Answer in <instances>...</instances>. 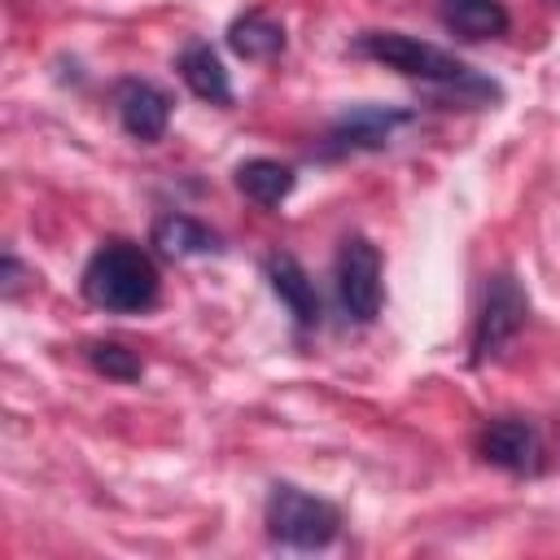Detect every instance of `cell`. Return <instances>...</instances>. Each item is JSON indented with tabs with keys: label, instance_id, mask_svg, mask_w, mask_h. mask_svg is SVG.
<instances>
[{
	"label": "cell",
	"instance_id": "cell-1",
	"mask_svg": "<svg viewBox=\"0 0 560 560\" xmlns=\"http://www.w3.org/2000/svg\"><path fill=\"white\" fill-rule=\"evenodd\" d=\"M350 48H354V57H368V61H381V66L407 74V79L433 83L438 92H451L464 105L499 101L494 79L477 74L472 66H464L459 57H451L446 48H438L429 39H416V35H402V31H363Z\"/></svg>",
	"mask_w": 560,
	"mask_h": 560
},
{
	"label": "cell",
	"instance_id": "cell-2",
	"mask_svg": "<svg viewBox=\"0 0 560 560\" xmlns=\"http://www.w3.org/2000/svg\"><path fill=\"white\" fill-rule=\"evenodd\" d=\"M158 267L131 241H105L83 267V298L109 315H140L158 302Z\"/></svg>",
	"mask_w": 560,
	"mask_h": 560
},
{
	"label": "cell",
	"instance_id": "cell-3",
	"mask_svg": "<svg viewBox=\"0 0 560 560\" xmlns=\"http://www.w3.org/2000/svg\"><path fill=\"white\" fill-rule=\"evenodd\" d=\"M262 521H267L271 542L293 547V551H319L341 534V512L328 499H319L311 490H298L289 481L271 486Z\"/></svg>",
	"mask_w": 560,
	"mask_h": 560
},
{
	"label": "cell",
	"instance_id": "cell-4",
	"mask_svg": "<svg viewBox=\"0 0 560 560\" xmlns=\"http://www.w3.org/2000/svg\"><path fill=\"white\" fill-rule=\"evenodd\" d=\"M525 315H529V298L516 284V276H508V271L490 276L477 324H472V363L499 359L516 341V332L525 328Z\"/></svg>",
	"mask_w": 560,
	"mask_h": 560
},
{
	"label": "cell",
	"instance_id": "cell-5",
	"mask_svg": "<svg viewBox=\"0 0 560 560\" xmlns=\"http://www.w3.org/2000/svg\"><path fill=\"white\" fill-rule=\"evenodd\" d=\"M332 276H337V302H341V311L354 324H372L376 311H381V298H385L376 245L368 236H346L341 249H337Z\"/></svg>",
	"mask_w": 560,
	"mask_h": 560
},
{
	"label": "cell",
	"instance_id": "cell-6",
	"mask_svg": "<svg viewBox=\"0 0 560 560\" xmlns=\"http://www.w3.org/2000/svg\"><path fill=\"white\" fill-rule=\"evenodd\" d=\"M411 122V109H394V105H354L346 109L328 136H324V158H341V153H363V149H381L394 140L398 127Z\"/></svg>",
	"mask_w": 560,
	"mask_h": 560
},
{
	"label": "cell",
	"instance_id": "cell-7",
	"mask_svg": "<svg viewBox=\"0 0 560 560\" xmlns=\"http://www.w3.org/2000/svg\"><path fill=\"white\" fill-rule=\"evenodd\" d=\"M477 455L503 472H516V477H529L542 468V442H538V429L525 424V420H490L477 438Z\"/></svg>",
	"mask_w": 560,
	"mask_h": 560
},
{
	"label": "cell",
	"instance_id": "cell-8",
	"mask_svg": "<svg viewBox=\"0 0 560 560\" xmlns=\"http://www.w3.org/2000/svg\"><path fill=\"white\" fill-rule=\"evenodd\" d=\"M114 109H118V122L127 136H136L140 144H153L166 136V122H171V96L149 83V79H122L114 88Z\"/></svg>",
	"mask_w": 560,
	"mask_h": 560
},
{
	"label": "cell",
	"instance_id": "cell-9",
	"mask_svg": "<svg viewBox=\"0 0 560 560\" xmlns=\"http://www.w3.org/2000/svg\"><path fill=\"white\" fill-rule=\"evenodd\" d=\"M267 284H271V293L284 302V311L302 328H315L319 324V293H315L311 276L302 271V262L293 254H271L267 258Z\"/></svg>",
	"mask_w": 560,
	"mask_h": 560
},
{
	"label": "cell",
	"instance_id": "cell-10",
	"mask_svg": "<svg viewBox=\"0 0 560 560\" xmlns=\"http://www.w3.org/2000/svg\"><path fill=\"white\" fill-rule=\"evenodd\" d=\"M179 79L188 83L192 96L210 101V105H232V79L219 61V52L206 44V39H192L184 52H179Z\"/></svg>",
	"mask_w": 560,
	"mask_h": 560
},
{
	"label": "cell",
	"instance_id": "cell-11",
	"mask_svg": "<svg viewBox=\"0 0 560 560\" xmlns=\"http://www.w3.org/2000/svg\"><path fill=\"white\" fill-rule=\"evenodd\" d=\"M153 249H158L162 258H175V262H179V258L219 254V236H214L201 219L171 210V214H162V219L153 223Z\"/></svg>",
	"mask_w": 560,
	"mask_h": 560
},
{
	"label": "cell",
	"instance_id": "cell-12",
	"mask_svg": "<svg viewBox=\"0 0 560 560\" xmlns=\"http://www.w3.org/2000/svg\"><path fill=\"white\" fill-rule=\"evenodd\" d=\"M284 26L276 22V18H267V13H258V9H249V13H241L232 26H228V48L236 52V57H245V61H271V57H280L284 52Z\"/></svg>",
	"mask_w": 560,
	"mask_h": 560
},
{
	"label": "cell",
	"instance_id": "cell-13",
	"mask_svg": "<svg viewBox=\"0 0 560 560\" xmlns=\"http://www.w3.org/2000/svg\"><path fill=\"white\" fill-rule=\"evenodd\" d=\"M236 188L254 206H280L293 192V166H284L276 158H249L236 166Z\"/></svg>",
	"mask_w": 560,
	"mask_h": 560
},
{
	"label": "cell",
	"instance_id": "cell-14",
	"mask_svg": "<svg viewBox=\"0 0 560 560\" xmlns=\"http://www.w3.org/2000/svg\"><path fill=\"white\" fill-rule=\"evenodd\" d=\"M442 22L464 39H494L508 31V9L499 0H446Z\"/></svg>",
	"mask_w": 560,
	"mask_h": 560
},
{
	"label": "cell",
	"instance_id": "cell-15",
	"mask_svg": "<svg viewBox=\"0 0 560 560\" xmlns=\"http://www.w3.org/2000/svg\"><path fill=\"white\" fill-rule=\"evenodd\" d=\"M83 354H88V363H92L101 376H109V381H140V376H144L140 354L127 350V346H118V341H92Z\"/></svg>",
	"mask_w": 560,
	"mask_h": 560
},
{
	"label": "cell",
	"instance_id": "cell-16",
	"mask_svg": "<svg viewBox=\"0 0 560 560\" xmlns=\"http://www.w3.org/2000/svg\"><path fill=\"white\" fill-rule=\"evenodd\" d=\"M18 289H22V262H18V254H4V284H0V293L18 298Z\"/></svg>",
	"mask_w": 560,
	"mask_h": 560
}]
</instances>
